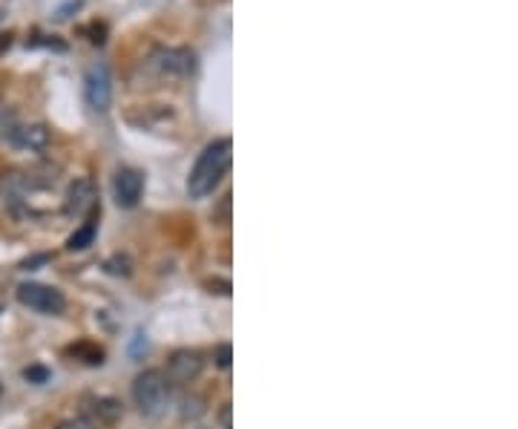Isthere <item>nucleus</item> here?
Segmentation results:
<instances>
[{
	"label": "nucleus",
	"instance_id": "obj_19",
	"mask_svg": "<svg viewBox=\"0 0 518 429\" xmlns=\"http://www.w3.org/2000/svg\"><path fill=\"white\" fill-rule=\"evenodd\" d=\"M9 43H12V35H0V50H6Z\"/></svg>",
	"mask_w": 518,
	"mask_h": 429
},
{
	"label": "nucleus",
	"instance_id": "obj_14",
	"mask_svg": "<svg viewBox=\"0 0 518 429\" xmlns=\"http://www.w3.org/2000/svg\"><path fill=\"white\" fill-rule=\"evenodd\" d=\"M58 429H96V424L89 418H69L64 424H58Z\"/></svg>",
	"mask_w": 518,
	"mask_h": 429
},
{
	"label": "nucleus",
	"instance_id": "obj_3",
	"mask_svg": "<svg viewBox=\"0 0 518 429\" xmlns=\"http://www.w3.org/2000/svg\"><path fill=\"white\" fill-rule=\"evenodd\" d=\"M18 300H20V306L41 311V315H61L66 306V300L58 288L41 285V283H23L18 288Z\"/></svg>",
	"mask_w": 518,
	"mask_h": 429
},
{
	"label": "nucleus",
	"instance_id": "obj_4",
	"mask_svg": "<svg viewBox=\"0 0 518 429\" xmlns=\"http://www.w3.org/2000/svg\"><path fill=\"white\" fill-rule=\"evenodd\" d=\"M84 96H87V104L96 113H107L110 110V101H112V78H110V69L104 66V64H92L87 69Z\"/></svg>",
	"mask_w": 518,
	"mask_h": 429
},
{
	"label": "nucleus",
	"instance_id": "obj_7",
	"mask_svg": "<svg viewBox=\"0 0 518 429\" xmlns=\"http://www.w3.org/2000/svg\"><path fill=\"white\" fill-rule=\"evenodd\" d=\"M156 66L167 75H190L196 69V55L190 50H158L153 55Z\"/></svg>",
	"mask_w": 518,
	"mask_h": 429
},
{
	"label": "nucleus",
	"instance_id": "obj_2",
	"mask_svg": "<svg viewBox=\"0 0 518 429\" xmlns=\"http://www.w3.org/2000/svg\"><path fill=\"white\" fill-rule=\"evenodd\" d=\"M133 401L144 415H161L170 401V384L161 369H144L133 380Z\"/></svg>",
	"mask_w": 518,
	"mask_h": 429
},
{
	"label": "nucleus",
	"instance_id": "obj_11",
	"mask_svg": "<svg viewBox=\"0 0 518 429\" xmlns=\"http://www.w3.org/2000/svg\"><path fill=\"white\" fill-rule=\"evenodd\" d=\"M89 412L96 415L98 421H104V424H115V421H119L121 415H124L121 403L115 401V398H96V401H92Z\"/></svg>",
	"mask_w": 518,
	"mask_h": 429
},
{
	"label": "nucleus",
	"instance_id": "obj_5",
	"mask_svg": "<svg viewBox=\"0 0 518 429\" xmlns=\"http://www.w3.org/2000/svg\"><path fill=\"white\" fill-rule=\"evenodd\" d=\"M144 193V176L133 168H121L112 179V196L119 207H135Z\"/></svg>",
	"mask_w": 518,
	"mask_h": 429
},
{
	"label": "nucleus",
	"instance_id": "obj_1",
	"mask_svg": "<svg viewBox=\"0 0 518 429\" xmlns=\"http://www.w3.org/2000/svg\"><path fill=\"white\" fill-rule=\"evenodd\" d=\"M230 159H234V144L230 138H219V142L207 144L202 150V156L196 159V165L188 176V193L190 199H205L207 193H213V188L230 168Z\"/></svg>",
	"mask_w": 518,
	"mask_h": 429
},
{
	"label": "nucleus",
	"instance_id": "obj_10",
	"mask_svg": "<svg viewBox=\"0 0 518 429\" xmlns=\"http://www.w3.org/2000/svg\"><path fill=\"white\" fill-rule=\"evenodd\" d=\"M96 230H98V207H96V211H89L87 222L66 239V251H84V248H89L92 242H96Z\"/></svg>",
	"mask_w": 518,
	"mask_h": 429
},
{
	"label": "nucleus",
	"instance_id": "obj_13",
	"mask_svg": "<svg viewBox=\"0 0 518 429\" xmlns=\"http://www.w3.org/2000/svg\"><path fill=\"white\" fill-rule=\"evenodd\" d=\"M110 274H115V277H127L130 274V260L127 257H112V260H107V265H104Z\"/></svg>",
	"mask_w": 518,
	"mask_h": 429
},
{
	"label": "nucleus",
	"instance_id": "obj_8",
	"mask_svg": "<svg viewBox=\"0 0 518 429\" xmlns=\"http://www.w3.org/2000/svg\"><path fill=\"white\" fill-rule=\"evenodd\" d=\"M64 207H66L69 216H84L87 211H96V188H92V182H87V179L73 182Z\"/></svg>",
	"mask_w": 518,
	"mask_h": 429
},
{
	"label": "nucleus",
	"instance_id": "obj_17",
	"mask_svg": "<svg viewBox=\"0 0 518 429\" xmlns=\"http://www.w3.org/2000/svg\"><path fill=\"white\" fill-rule=\"evenodd\" d=\"M46 260H50V257H46V254H41V257H32V260H27V262L20 265V269H23V271H35V265H41V262H46Z\"/></svg>",
	"mask_w": 518,
	"mask_h": 429
},
{
	"label": "nucleus",
	"instance_id": "obj_6",
	"mask_svg": "<svg viewBox=\"0 0 518 429\" xmlns=\"http://www.w3.org/2000/svg\"><path fill=\"white\" fill-rule=\"evenodd\" d=\"M202 372V355L199 352H190V349H182L170 357L167 363V378L176 380V384H190Z\"/></svg>",
	"mask_w": 518,
	"mask_h": 429
},
{
	"label": "nucleus",
	"instance_id": "obj_15",
	"mask_svg": "<svg viewBox=\"0 0 518 429\" xmlns=\"http://www.w3.org/2000/svg\"><path fill=\"white\" fill-rule=\"evenodd\" d=\"M23 378L32 380V384H43V380L50 378V372H46V369H41V366H32V369H27V372H23Z\"/></svg>",
	"mask_w": 518,
	"mask_h": 429
},
{
	"label": "nucleus",
	"instance_id": "obj_12",
	"mask_svg": "<svg viewBox=\"0 0 518 429\" xmlns=\"http://www.w3.org/2000/svg\"><path fill=\"white\" fill-rule=\"evenodd\" d=\"M73 355H78V357H84V363H101V357H104V352L98 349V346H89V343H78V346H73V349H69Z\"/></svg>",
	"mask_w": 518,
	"mask_h": 429
},
{
	"label": "nucleus",
	"instance_id": "obj_16",
	"mask_svg": "<svg viewBox=\"0 0 518 429\" xmlns=\"http://www.w3.org/2000/svg\"><path fill=\"white\" fill-rule=\"evenodd\" d=\"M216 363L222 366V369L230 366V346H228V343H222V346L216 349Z\"/></svg>",
	"mask_w": 518,
	"mask_h": 429
},
{
	"label": "nucleus",
	"instance_id": "obj_9",
	"mask_svg": "<svg viewBox=\"0 0 518 429\" xmlns=\"http://www.w3.org/2000/svg\"><path fill=\"white\" fill-rule=\"evenodd\" d=\"M9 138H12V144H18V147L41 150V147H46V142H50V133H46L43 124H32V127H15Z\"/></svg>",
	"mask_w": 518,
	"mask_h": 429
},
{
	"label": "nucleus",
	"instance_id": "obj_18",
	"mask_svg": "<svg viewBox=\"0 0 518 429\" xmlns=\"http://www.w3.org/2000/svg\"><path fill=\"white\" fill-rule=\"evenodd\" d=\"M219 424H222V429H234L230 426V403H225L222 412H219Z\"/></svg>",
	"mask_w": 518,
	"mask_h": 429
}]
</instances>
